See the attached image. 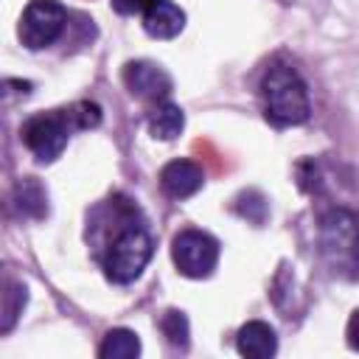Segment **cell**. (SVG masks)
<instances>
[{"label":"cell","instance_id":"obj_1","mask_svg":"<svg viewBox=\"0 0 359 359\" xmlns=\"http://www.w3.org/2000/svg\"><path fill=\"white\" fill-rule=\"evenodd\" d=\"M112 208H115V233H112V238H107V244L101 250V269H104L107 280H112L118 286H129L149 266L154 241L132 202L115 199Z\"/></svg>","mask_w":359,"mask_h":359},{"label":"cell","instance_id":"obj_2","mask_svg":"<svg viewBox=\"0 0 359 359\" xmlns=\"http://www.w3.org/2000/svg\"><path fill=\"white\" fill-rule=\"evenodd\" d=\"M323 264L334 278L359 280V216L348 208H328L317 224Z\"/></svg>","mask_w":359,"mask_h":359},{"label":"cell","instance_id":"obj_3","mask_svg":"<svg viewBox=\"0 0 359 359\" xmlns=\"http://www.w3.org/2000/svg\"><path fill=\"white\" fill-rule=\"evenodd\" d=\"M261 104H264L266 121L275 126H300L311 115L309 87H306L303 76L286 62H275L264 73Z\"/></svg>","mask_w":359,"mask_h":359},{"label":"cell","instance_id":"obj_4","mask_svg":"<svg viewBox=\"0 0 359 359\" xmlns=\"http://www.w3.org/2000/svg\"><path fill=\"white\" fill-rule=\"evenodd\" d=\"M73 129H76V121L67 107V109H50V112L31 115L22 123L20 137L25 143V149L36 157V163H53L67 149Z\"/></svg>","mask_w":359,"mask_h":359},{"label":"cell","instance_id":"obj_5","mask_svg":"<svg viewBox=\"0 0 359 359\" xmlns=\"http://www.w3.org/2000/svg\"><path fill=\"white\" fill-rule=\"evenodd\" d=\"M171 261L180 275L191 280L210 278L219 264V241L196 227H185L171 238Z\"/></svg>","mask_w":359,"mask_h":359},{"label":"cell","instance_id":"obj_6","mask_svg":"<svg viewBox=\"0 0 359 359\" xmlns=\"http://www.w3.org/2000/svg\"><path fill=\"white\" fill-rule=\"evenodd\" d=\"M67 25V11L59 0H31L17 25V36L28 50H42L53 45Z\"/></svg>","mask_w":359,"mask_h":359},{"label":"cell","instance_id":"obj_7","mask_svg":"<svg viewBox=\"0 0 359 359\" xmlns=\"http://www.w3.org/2000/svg\"><path fill=\"white\" fill-rule=\"evenodd\" d=\"M123 84L126 90L135 95V98H143V101H165L171 95V76L165 73L163 65L157 62H149V59H135V62H126L123 65Z\"/></svg>","mask_w":359,"mask_h":359},{"label":"cell","instance_id":"obj_8","mask_svg":"<svg viewBox=\"0 0 359 359\" xmlns=\"http://www.w3.org/2000/svg\"><path fill=\"white\" fill-rule=\"evenodd\" d=\"M205 185V171L202 165H196L194 160H171L160 168V188L171 196V199H188L194 196L199 188Z\"/></svg>","mask_w":359,"mask_h":359},{"label":"cell","instance_id":"obj_9","mask_svg":"<svg viewBox=\"0 0 359 359\" xmlns=\"http://www.w3.org/2000/svg\"><path fill=\"white\" fill-rule=\"evenodd\" d=\"M236 351L247 359H269L278 351V334L264 320H250L236 334Z\"/></svg>","mask_w":359,"mask_h":359},{"label":"cell","instance_id":"obj_10","mask_svg":"<svg viewBox=\"0 0 359 359\" xmlns=\"http://www.w3.org/2000/svg\"><path fill=\"white\" fill-rule=\"evenodd\" d=\"M140 17L143 31L154 39H174L185 28V11L171 0H154Z\"/></svg>","mask_w":359,"mask_h":359},{"label":"cell","instance_id":"obj_11","mask_svg":"<svg viewBox=\"0 0 359 359\" xmlns=\"http://www.w3.org/2000/svg\"><path fill=\"white\" fill-rule=\"evenodd\" d=\"M146 126H149V135L154 140H174L185 129V112L168 98L157 101L146 115Z\"/></svg>","mask_w":359,"mask_h":359},{"label":"cell","instance_id":"obj_12","mask_svg":"<svg viewBox=\"0 0 359 359\" xmlns=\"http://www.w3.org/2000/svg\"><path fill=\"white\" fill-rule=\"evenodd\" d=\"M14 202H17V210L22 216H31V219H42L48 213V191L39 185L36 177H22L14 188Z\"/></svg>","mask_w":359,"mask_h":359},{"label":"cell","instance_id":"obj_13","mask_svg":"<svg viewBox=\"0 0 359 359\" xmlns=\"http://www.w3.org/2000/svg\"><path fill=\"white\" fill-rule=\"evenodd\" d=\"M101 359H135L140 356V337L129 328H112L104 334L98 345Z\"/></svg>","mask_w":359,"mask_h":359},{"label":"cell","instance_id":"obj_14","mask_svg":"<svg viewBox=\"0 0 359 359\" xmlns=\"http://www.w3.org/2000/svg\"><path fill=\"white\" fill-rule=\"evenodd\" d=\"M25 303H28V289H25V283L8 280V283H6V294H3V325H0L3 334H8V331L14 328L17 317H20L22 309H25Z\"/></svg>","mask_w":359,"mask_h":359},{"label":"cell","instance_id":"obj_15","mask_svg":"<svg viewBox=\"0 0 359 359\" xmlns=\"http://www.w3.org/2000/svg\"><path fill=\"white\" fill-rule=\"evenodd\" d=\"M160 328L165 334V339L174 345V348H188V337H191V325H188V317L185 311L180 309H168L160 320Z\"/></svg>","mask_w":359,"mask_h":359},{"label":"cell","instance_id":"obj_16","mask_svg":"<svg viewBox=\"0 0 359 359\" xmlns=\"http://www.w3.org/2000/svg\"><path fill=\"white\" fill-rule=\"evenodd\" d=\"M70 115L76 121V129H93L101 123V107L93 101H79L70 107Z\"/></svg>","mask_w":359,"mask_h":359},{"label":"cell","instance_id":"obj_17","mask_svg":"<svg viewBox=\"0 0 359 359\" xmlns=\"http://www.w3.org/2000/svg\"><path fill=\"white\" fill-rule=\"evenodd\" d=\"M109 3H112V8H115L118 14L135 17V14H143L154 0H109Z\"/></svg>","mask_w":359,"mask_h":359},{"label":"cell","instance_id":"obj_18","mask_svg":"<svg viewBox=\"0 0 359 359\" xmlns=\"http://www.w3.org/2000/svg\"><path fill=\"white\" fill-rule=\"evenodd\" d=\"M345 339L353 351H359V309L348 317V325H345Z\"/></svg>","mask_w":359,"mask_h":359}]
</instances>
